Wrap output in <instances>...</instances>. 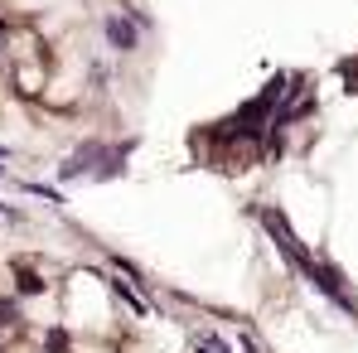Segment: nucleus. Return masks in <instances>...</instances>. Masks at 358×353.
Masks as SVG:
<instances>
[{
	"instance_id": "nucleus-1",
	"label": "nucleus",
	"mask_w": 358,
	"mask_h": 353,
	"mask_svg": "<svg viewBox=\"0 0 358 353\" xmlns=\"http://www.w3.org/2000/svg\"><path fill=\"white\" fill-rule=\"evenodd\" d=\"M257 218L266 223V233H271L276 242H281V252H286V261H291V266H300V271H310V252L300 247V237H291V228H286V218H281L276 208H262Z\"/></svg>"
},
{
	"instance_id": "nucleus-2",
	"label": "nucleus",
	"mask_w": 358,
	"mask_h": 353,
	"mask_svg": "<svg viewBox=\"0 0 358 353\" xmlns=\"http://www.w3.org/2000/svg\"><path fill=\"white\" fill-rule=\"evenodd\" d=\"M107 39H112V44H117V49H136V24H131V20H107Z\"/></svg>"
},
{
	"instance_id": "nucleus-3",
	"label": "nucleus",
	"mask_w": 358,
	"mask_h": 353,
	"mask_svg": "<svg viewBox=\"0 0 358 353\" xmlns=\"http://www.w3.org/2000/svg\"><path fill=\"white\" fill-rule=\"evenodd\" d=\"M20 291H24V295H39L44 286H39V276H34V271H20Z\"/></svg>"
},
{
	"instance_id": "nucleus-4",
	"label": "nucleus",
	"mask_w": 358,
	"mask_h": 353,
	"mask_svg": "<svg viewBox=\"0 0 358 353\" xmlns=\"http://www.w3.org/2000/svg\"><path fill=\"white\" fill-rule=\"evenodd\" d=\"M199 353H233L223 339H199Z\"/></svg>"
}]
</instances>
